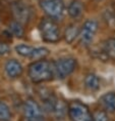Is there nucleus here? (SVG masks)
Returning <instances> with one entry per match:
<instances>
[{
    "label": "nucleus",
    "instance_id": "1",
    "mask_svg": "<svg viewBox=\"0 0 115 121\" xmlns=\"http://www.w3.org/2000/svg\"><path fill=\"white\" fill-rule=\"evenodd\" d=\"M54 75L55 73H54L53 63H50L48 60H37L29 67V77L35 83L51 80Z\"/></svg>",
    "mask_w": 115,
    "mask_h": 121
},
{
    "label": "nucleus",
    "instance_id": "2",
    "mask_svg": "<svg viewBox=\"0 0 115 121\" xmlns=\"http://www.w3.org/2000/svg\"><path fill=\"white\" fill-rule=\"evenodd\" d=\"M41 37L46 42H57L60 39V31L55 22L44 19L40 24Z\"/></svg>",
    "mask_w": 115,
    "mask_h": 121
},
{
    "label": "nucleus",
    "instance_id": "3",
    "mask_svg": "<svg viewBox=\"0 0 115 121\" xmlns=\"http://www.w3.org/2000/svg\"><path fill=\"white\" fill-rule=\"evenodd\" d=\"M68 115L71 121H93L88 107L80 102H71L68 105Z\"/></svg>",
    "mask_w": 115,
    "mask_h": 121
},
{
    "label": "nucleus",
    "instance_id": "4",
    "mask_svg": "<svg viewBox=\"0 0 115 121\" xmlns=\"http://www.w3.org/2000/svg\"><path fill=\"white\" fill-rule=\"evenodd\" d=\"M54 73L58 78H65L70 75L77 67V60L72 57H61L53 63Z\"/></svg>",
    "mask_w": 115,
    "mask_h": 121
},
{
    "label": "nucleus",
    "instance_id": "5",
    "mask_svg": "<svg viewBox=\"0 0 115 121\" xmlns=\"http://www.w3.org/2000/svg\"><path fill=\"white\" fill-rule=\"evenodd\" d=\"M98 31V23L94 20H88L84 23L80 32V40L83 45H89L92 43L96 33Z\"/></svg>",
    "mask_w": 115,
    "mask_h": 121
},
{
    "label": "nucleus",
    "instance_id": "6",
    "mask_svg": "<svg viewBox=\"0 0 115 121\" xmlns=\"http://www.w3.org/2000/svg\"><path fill=\"white\" fill-rule=\"evenodd\" d=\"M41 7L50 19H59L64 10V5L59 0H42Z\"/></svg>",
    "mask_w": 115,
    "mask_h": 121
},
{
    "label": "nucleus",
    "instance_id": "7",
    "mask_svg": "<svg viewBox=\"0 0 115 121\" xmlns=\"http://www.w3.org/2000/svg\"><path fill=\"white\" fill-rule=\"evenodd\" d=\"M23 114L27 119L42 117V109L34 99H28L23 105Z\"/></svg>",
    "mask_w": 115,
    "mask_h": 121
},
{
    "label": "nucleus",
    "instance_id": "8",
    "mask_svg": "<svg viewBox=\"0 0 115 121\" xmlns=\"http://www.w3.org/2000/svg\"><path fill=\"white\" fill-rule=\"evenodd\" d=\"M13 14L14 17L17 22L25 24L30 20V9L27 5L20 3V2H16L13 5Z\"/></svg>",
    "mask_w": 115,
    "mask_h": 121
},
{
    "label": "nucleus",
    "instance_id": "9",
    "mask_svg": "<svg viewBox=\"0 0 115 121\" xmlns=\"http://www.w3.org/2000/svg\"><path fill=\"white\" fill-rule=\"evenodd\" d=\"M5 73L9 78H17L20 76L23 73V67L20 65L19 62H17L16 60H9L5 64L4 67Z\"/></svg>",
    "mask_w": 115,
    "mask_h": 121
},
{
    "label": "nucleus",
    "instance_id": "10",
    "mask_svg": "<svg viewBox=\"0 0 115 121\" xmlns=\"http://www.w3.org/2000/svg\"><path fill=\"white\" fill-rule=\"evenodd\" d=\"M100 104L109 113L115 112V92H107L100 99Z\"/></svg>",
    "mask_w": 115,
    "mask_h": 121
},
{
    "label": "nucleus",
    "instance_id": "11",
    "mask_svg": "<svg viewBox=\"0 0 115 121\" xmlns=\"http://www.w3.org/2000/svg\"><path fill=\"white\" fill-rule=\"evenodd\" d=\"M102 50L108 59L115 60V38H109L103 42Z\"/></svg>",
    "mask_w": 115,
    "mask_h": 121
},
{
    "label": "nucleus",
    "instance_id": "12",
    "mask_svg": "<svg viewBox=\"0 0 115 121\" xmlns=\"http://www.w3.org/2000/svg\"><path fill=\"white\" fill-rule=\"evenodd\" d=\"M80 28H78L77 25H75V24L68 26L67 28L65 29V32H64L65 41L67 42V43H72V42L75 40V38L80 36Z\"/></svg>",
    "mask_w": 115,
    "mask_h": 121
},
{
    "label": "nucleus",
    "instance_id": "13",
    "mask_svg": "<svg viewBox=\"0 0 115 121\" xmlns=\"http://www.w3.org/2000/svg\"><path fill=\"white\" fill-rule=\"evenodd\" d=\"M84 11L83 3L78 0H73L68 6V14L73 19H77L81 16Z\"/></svg>",
    "mask_w": 115,
    "mask_h": 121
},
{
    "label": "nucleus",
    "instance_id": "14",
    "mask_svg": "<svg viewBox=\"0 0 115 121\" xmlns=\"http://www.w3.org/2000/svg\"><path fill=\"white\" fill-rule=\"evenodd\" d=\"M66 112H68V108L66 107V105L62 101L57 99L55 105H54L52 114L54 115V116H56L58 119H62V118L65 116Z\"/></svg>",
    "mask_w": 115,
    "mask_h": 121
},
{
    "label": "nucleus",
    "instance_id": "15",
    "mask_svg": "<svg viewBox=\"0 0 115 121\" xmlns=\"http://www.w3.org/2000/svg\"><path fill=\"white\" fill-rule=\"evenodd\" d=\"M84 84L87 88H89L90 90H98L100 87V80L97 75L89 74L84 78Z\"/></svg>",
    "mask_w": 115,
    "mask_h": 121
},
{
    "label": "nucleus",
    "instance_id": "16",
    "mask_svg": "<svg viewBox=\"0 0 115 121\" xmlns=\"http://www.w3.org/2000/svg\"><path fill=\"white\" fill-rule=\"evenodd\" d=\"M35 47L31 46L28 44H19L15 46V51L19 56H25V57H31L33 51H34Z\"/></svg>",
    "mask_w": 115,
    "mask_h": 121
},
{
    "label": "nucleus",
    "instance_id": "17",
    "mask_svg": "<svg viewBox=\"0 0 115 121\" xmlns=\"http://www.w3.org/2000/svg\"><path fill=\"white\" fill-rule=\"evenodd\" d=\"M11 113L8 106L3 102H0V121H9Z\"/></svg>",
    "mask_w": 115,
    "mask_h": 121
},
{
    "label": "nucleus",
    "instance_id": "18",
    "mask_svg": "<svg viewBox=\"0 0 115 121\" xmlns=\"http://www.w3.org/2000/svg\"><path fill=\"white\" fill-rule=\"evenodd\" d=\"M48 53H49V50H48L46 47H38V48H35L34 49L30 59L35 60H40L41 59H43V57L48 56Z\"/></svg>",
    "mask_w": 115,
    "mask_h": 121
},
{
    "label": "nucleus",
    "instance_id": "19",
    "mask_svg": "<svg viewBox=\"0 0 115 121\" xmlns=\"http://www.w3.org/2000/svg\"><path fill=\"white\" fill-rule=\"evenodd\" d=\"M9 30L10 32L12 33L14 36H16V37H22L23 35V24L17 22H12L9 25Z\"/></svg>",
    "mask_w": 115,
    "mask_h": 121
},
{
    "label": "nucleus",
    "instance_id": "20",
    "mask_svg": "<svg viewBox=\"0 0 115 121\" xmlns=\"http://www.w3.org/2000/svg\"><path fill=\"white\" fill-rule=\"evenodd\" d=\"M93 121H108V115L106 111L97 110L93 114Z\"/></svg>",
    "mask_w": 115,
    "mask_h": 121
},
{
    "label": "nucleus",
    "instance_id": "21",
    "mask_svg": "<svg viewBox=\"0 0 115 121\" xmlns=\"http://www.w3.org/2000/svg\"><path fill=\"white\" fill-rule=\"evenodd\" d=\"M8 51V47L6 44H0V54H4Z\"/></svg>",
    "mask_w": 115,
    "mask_h": 121
},
{
    "label": "nucleus",
    "instance_id": "22",
    "mask_svg": "<svg viewBox=\"0 0 115 121\" xmlns=\"http://www.w3.org/2000/svg\"><path fill=\"white\" fill-rule=\"evenodd\" d=\"M27 121H44L43 118H33V119H27Z\"/></svg>",
    "mask_w": 115,
    "mask_h": 121
},
{
    "label": "nucleus",
    "instance_id": "23",
    "mask_svg": "<svg viewBox=\"0 0 115 121\" xmlns=\"http://www.w3.org/2000/svg\"><path fill=\"white\" fill-rule=\"evenodd\" d=\"M59 1H62V0H59Z\"/></svg>",
    "mask_w": 115,
    "mask_h": 121
}]
</instances>
